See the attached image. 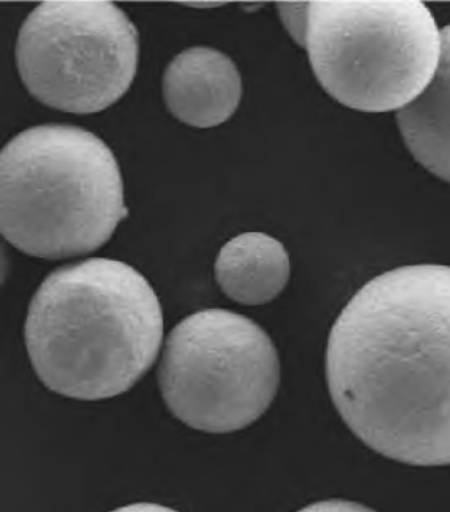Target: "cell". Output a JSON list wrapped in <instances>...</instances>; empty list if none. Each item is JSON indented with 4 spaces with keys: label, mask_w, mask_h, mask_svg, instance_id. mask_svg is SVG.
Segmentation results:
<instances>
[{
    "label": "cell",
    "mask_w": 450,
    "mask_h": 512,
    "mask_svg": "<svg viewBox=\"0 0 450 512\" xmlns=\"http://www.w3.org/2000/svg\"><path fill=\"white\" fill-rule=\"evenodd\" d=\"M326 379L367 447L450 465V267L395 268L359 289L330 332Z\"/></svg>",
    "instance_id": "obj_1"
},
{
    "label": "cell",
    "mask_w": 450,
    "mask_h": 512,
    "mask_svg": "<svg viewBox=\"0 0 450 512\" xmlns=\"http://www.w3.org/2000/svg\"><path fill=\"white\" fill-rule=\"evenodd\" d=\"M163 333V311L148 280L105 258L52 272L33 296L24 330L45 387L88 402L134 387L154 365Z\"/></svg>",
    "instance_id": "obj_2"
},
{
    "label": "cell",
    "mask_w": 450,
    "mask_h": 512,
    "mask_svg": "<svg viewBox=\"0 0 450 512\" xmlns=\"http://www.w3.org/2000/svg\"><path fill=\"white\" fill-rule=\"evenodd\" d=\"M129 210L118 161L84 128L44 125L0 155V230L22 253L49 260L93 253Z\"/></svg>",
    "instance_id": "obj_3"
},
{
    "label": "cell",
    "mask_w": 450,
    "mask_h": 512,
    "mask_svg": "<svg viewBox=\"0 0 450 512\" xmlns=\"http://www.w3.org/2000/svg\"><path fill=\"white\" fill-rule=\"evenodd\" d=\"M330 97L363 113L400 111L439 68L443 37L421 2H311L307 47Z\"/></svg>",
    "instance_id": "obj_4"
},
{
    "label": "cell",
    "mask_w": 450,
    "mask_h": 512,
    "mask_svg": "<svg viewBox=\"0 0 450 512\" xmlns=\"http://www.w3.org/2000/svg\"><path fill=\"white\" fill-rule=\"evenodd\" d=\"M279 355L258 324L224 309L188 316L169 334L161 395L173 416L208 433L241 431L271 406Z\"/></svg>",
    "instance_id": "obj_5"
},
{
    "label": "cell",
    "mask_w": 450,
    "mask_h": 512,
    "mask_svg": "<svg viewBox=\"0 0 450 512\" xmlns=\"http://www.w3.org/2000/svg\"><path fill=\"white\" fill-rule=\"evenodd\" d=\"M139 35L109 2H44L20 28L16 64L33 98L52 109L94 114L130 89Z\"/></svg>",
    "instance_id": "obj_6"
},
{
    "label": "cell",
    "mask_w": 450,
    "mask_h": 512,
    "mask_svg": "<svg viewBox=\"0 0 450 512\" xmlns=\"http://www.w3.org/2000/svg\"><path fill=\"white\" fill-rule=\"evenodd\" d=\"M165 103L185 125L210 128L229 121L242 98V78L229 56L213 48L187 49L164 73Z\"/></svg>",
    "instance_id": "obj_7"
},
{
    "label": "cell",
    "mask_w": 450,
    "mask_h": 512,
    "mask_svg": "<svg viewBox=\"0 0 450 512\" xmlns=\"http://www.w3.org/2000/svg\"><path fill=\"white\" fill-rule=\"evenodd\" d=\"M214 271L222 291L231 300L263 305L286 288L291 275L290 255L270 235L245 233L222 247Z\"/></svg>",
    "instance_id": "obj_8"
},
{
    "label": "cell",
    "mask_w": 450,
    "mask_h": 512,
    "mask_svg": "<svg viewBox=\"0 0 450 512\" xmlns=\"http://www.w3.org/2000/svg\"><path fill=\"white\" fill-rule=\"evenodd\" d=\"M443 49L431 84L398 113V126L412 156L450 184V26L441 31Z\"/></svg>",
    "instance_id": "obj_9"
},
{
    "label": "cell",
    "mask_w": 450,
    "mask_h": 512,
    "mask_svg": "<svg viewBox=\"0 0 450 512\" xmlns=\"http://www.w3.org/2000/svg\"><path fill=\"white\" fill-rule=\"evenodd\" d=\"M309 7L307 2H282L278 3V12L284 28L290 33L293 41L300 47H307Z\"/></svg>",
    "instance_id": "obj_10"
},
{
    "label": "cell",
    "mask_w": 450,
    "mask_h": 512,
    "mask_svg": "<svg viewBox=\"0 0 450 512\" xmlns=\"http://www.w3.org/2000/svg\"><path fill=\"white\" fill-rule=\"evenodd\" d=\"M297 512H375L369 507L359 505V503L341 501V499H330V501L317 502L313 505L304 507Z\"/></svg>",
    "instance_id": "obj_11"
},
{
    "label": "cell",
    "mask_w": 450,
    "mask_h": 512,
    "mask_svg": "<svg viewBox=\"0 0 450 512\" xmlns=\"http://www.w3.org/2000/svg\"><path fill=\"white\" fill-rule=\"evenodd\" d=\"M111 512H177V511L169 509V507L156 505V503H134V505L121 507V509H117V510H114Z\"/></svg>",
    "instance_id": "obj_12"
}]
</instances>
